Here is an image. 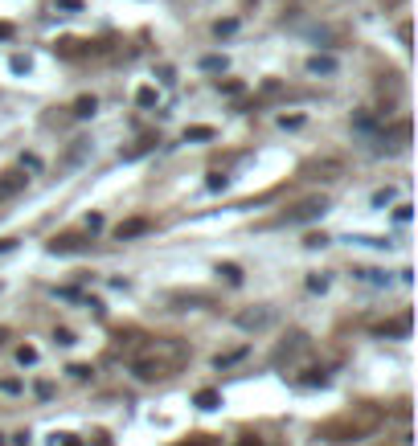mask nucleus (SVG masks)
<instances>
[{
    "label": "nucleus",
    "instance_id": "obj_1",
    "mask_svg": "<svg viewBox=\"0 0 418 446\" xmlns=\"http://www.w3.org/2000/svg\"><path fill=\"white\" fill-rule=\"evenodd\" d=\"M148 229H152L148 217H128V222L115 225V238H119V242H128V238H139V233H148Z\"/></svg>",
    "mask_w": 418,
    "mask_h": 446
},
{
    "label": "nucleus",
    "instance_id": "obj_2",
    "mask_svg": "<svg viewBox=\"0 0 418 446\" xmlns=\"http://www.w3.org/2000/svg\"><path fill=\"white\" fill-rule=\"evenodd\" d=\"M25 172H0V201H8V197H17L21 188H25Z\"/></svg>",
    "mask_w": 418,
    "mask_h": 446
},
{
    "label": "nucleus",
    "instance_id": "obj_3",
    "mask_svg": "<svg viewBox=\"0 0 418 446\" xmlns=\"http://www.w3.org/2000/svg\"><path fill=\"white\" fill-rule=\"evenodd\" d=\"M324 197H320V201H304V205H299V209H295V213H287V222H308V217H316V213H324Z\"/></svg>",
    "mask_w": 418,
    "mask_h": 446
},
{
    "label": "nucleus",
    "instance_id": "obj_4",
    "mask_svg": "<svg viewBox=\"0 0 418 446\" xmlns=\"http://www.w3.org/2000/svg\"><path fill=\"white\" fill-rule=\"evenodd\" d=\"M193 402H197V409H218V405H222V393H218V389H201Z\"/></svg>",
    "mask_w": 418,
    "mask_h": 446
},
{
    "label": "nucleus",
    "instance_id": "obj_5",
    "mask_svg": "<svg viewBox=\"0 0 418 446\" xmlns=\"http://www.w3.org/2000/svg\"><path fill=\"white\" fill-rule=\"evenodd\" d=\"M173 446H218L214 434H189V438H177Z\"/></svg>",
    "mask_w": 418,
    "mask_h": 446
},
{
    "label": "nucleus",
    "instance_id": "obj_6",
    "mask_svg": "<svg viewBox=\"0 0 418 446\" xmlns=\"http://www.w3.org/2000/svg\"><path fill=\"white\" fill-rule=\"evenodd\" d=\"M94 107H98V102H94V94H82V98L74 102V115H78V119H87V115H94Z\"/></svg>",
    "mask_w": 418,
    "mask_h": 446
},
{
    "label": "nucleus",
    "instance_id": "obj_7",
    "mask_svg": "<svg viewBox=\"0 0 418 446\" xmlns=\"http://www.w3.org/2000/svg\"><path fill=\"white\" fill-rule=\"evenodd\" d=\"M406 328H410V319L402 315L398 323H390V328H377V332H381V336H398V332H406Z\"/></svg>",
    "mask_w": 418,
    "mask_h": 446
},
{
    "label": "nucleus",
    "instance_id": "obj_8",
    "mask_svg": "<svg viewBox=\"0 0 418 446\" xmlns=\"http://www.w3.org/2000/svg\"><path fill=\"white\" fill-rule=\"evenodd\" d=\"M308 66H312V70H324V74H332V70H336V62H332V57H312Z\"/></svg>",
    "mask_w": 418,
    "mask_h": 446
},
{
    "label": "nucleus",
    "instance_id": "obj_9",
    "mask_svg": "<svg viewBox=\"0 0 418 446\" xmlns=\"http://www.w3.org/2000/svg\"><path fill=\"white\" fill-rule=\"evenodd\" d=\"M17 360H21V364H33V360H37V348H29V344H21V348H17Z\"/></svg>",
    "mask_w": 418,
    "mask_h": 446
},
{
    "label": "nucleus",
    "instance_id": "obj_10",
    "mask_svg": "<svg viewBox=\"0 0 418 446\" xmlns=\"http://www.w3.org/2000/svg\"><path fill=\"white\" fill-rule=\"evenodd\" d=\"M185 139H214V127H189Z\"/></svg>",
    "mask_w": 418,
    "mask_h": 446
},
{
    "label": "nucleus",
    "instance_id": "obj_11",
    "mask_svg": "<svg viewBox=\"0 0 418 446\" xmlns=\"http://www.w3.org/2000/svg\"><path fill=\"white\" fill-rule=\"evenodd\" d=\"M136 98H139V107H152V102H156V90H152V87H139Z\"/></svg>",
    "mask_w": 418,
    "mask_h": 446
},
{
    "label": "nucleus",
    "instance_id": "obj_12",
    "mask_svg": "<svg viewBox=\"0 0 418 446\" xmlns=\"http://www.w3.org/2000/svg\"><path fill=\"white\" fill-rule=\"evenodd\" d=\"M234 29H238V21H218V25H214L218 37H226V33H234Z\"/></svg>",
    "mask_w": 418,
    "mask_h": 446
},
{
    "label": "nucleus",
    "instance_id": "obj_13",
    "mask_svg": "<svg viewBox=\"0 0 418 446\" xmlns=\"http://www.w3.org/2000/svg\"><path fill=\"white\" fill-rule=\"evenodd\" d=\"M234 446H267V443H263L259 434H242V438H238V443H234Z\"/></svg>",
    "mask_w": 418,
    "mask_h": 446
},
{
    "label": "nucleus",
    "instance_id": "obj_14",
    "mask_svg": "<svg viewBox=\"0 0 418 446\" xmlns=\"http://www.w3.org/2000/svg\"><path fill=\"white\" fill-rule=\"evenodd\" d=\"M205 184L218 193V188H226V177H222V172H209V180H205Z\"/></svg>",
    "mask_w": 418,
    "mask_h": 446
},
{
    "label": "nucleus",
    "instance_id": "obj_15",
    "mask_svg": "<svg viewBox=\"0 0 418 446\" xmlns=\"http://www.w3.org/2000/svg\"><path fill=\"white\" fill-rule=\"evenodd\" d=\"M222 274H226L230 283H242V274H238V267H234V262H226V267H222Z\"/></svg>",
    "mask_w": 418,
    "mask_h": 446
},
{
    "label": "nucleus",
    "instance_id": "obj_16",
    "mask_svg": "<svg viewBox=\"0 0 418 446\" xmlns=\"http://www.w3.org/2000/svg\"><path fill=\"white\" fill-rule=\"evenodd\" d=\"M58 344H74V332L70 328H58Z\"/></svg>",
    "mask_w": 418,
    "mask_h": 446
},
{
    "label": "nucleus",
    "instance_id": "obj_17",
    "mask_svg": "<svg viewBox=\"0 0 418 446\" xmlns=\"http://www.w3.org/2000/svg\"><path fill=\"white\" fill-rule=\"evenodd\" d=\"M87 229H91V233H94V229H103V217H98V213H91V217H87Z\"/></svg>",
    "mask_w": 418,
    "mask_h": 446
},
{
    "label": "nucleus",
    "instance_id": "obj_18",
    "mask_svg": "<svg viewBox=\"0 0 418 446\" xmlns=\"http://www.w3.org/2000/svg\"><path fill=\"white\" fill-rule=\"evenodd\" d=\"M58 8H70L74 12V8H82V0H58Z\"/></svg>",
    "mask_w": 418,
    "mask_h": 446
},
{
    "label": "nucleus",
    "instance_id": "obj_19",
    "mask_svg": "<svg viewBox=\"0 0 418 446\" xmlns=\"http://www.w3.org/2000/svg\"><path fill=\"white\" fill-rule=\"evenodd\" d=\"M8 37H12V25H8V21H0V42H8Z\"/></svg>",
    "mask_w": 418,
    "mask_h": 446
},
{
    "label": "nucleus",
    "instance_id": "obj_20",
    "mask_svg": "<svg viewBox=\"0 0 418 446\" xmlns=\"http://www.w3.org/2000/svg\"><path fill=\"white\" fill-rule=\"evenodd\" d=\"M12 246H17L12 238H0V254H4V250H12Z\"/></svg>",
    "mask_w": 418,
    "mask_h": 446
},
{
    "label": "nucleus",
    "instance_id": "obj_21",
    "mask_svg": "<svg viewBox=\"0 0 418 446\" xmlns=\"http://www.w3.org/2000/svg\"><path fill=\"white\" fill-rule=\"evenodd\" d=\"M62 438H66V443H62V446H82V443H78V438H70V434H62Z\"/></svg>",
    "mask_w": 418,
    "mask_h": 446
},
{
    "label": "nucleus",
    "instance_id": "obj_22",
    "mask_svg": "<svg viewBox=\"0 0 418 446\" xmlns=\"http://www.w3.org/2000/svg\"><path fill=\"white\" fill-rule=\"evenodd\" d=\"M0 446H4V443H0Z\"/></svg>",
    "mask_w": 418,
    "mask_h": 446
}]
</instances>
